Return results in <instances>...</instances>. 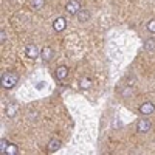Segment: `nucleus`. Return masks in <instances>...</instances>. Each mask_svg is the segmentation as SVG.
<instances>
[{"instance_id":"f8f14e48","label":"nucleus","mask_w":155,"mask_h":155,"mask_svg":"<svg viewBox=\"0 0 155 155\" xmlns=\"http://www.w3.org/2000/svg\"><path fill=\"white\" fill-rule=\"evenodd\" d=\"M16 113H17V106H16V104H9L8 109H6V115L9 116V118H12Z\"/></svg>"},{"instance_id":"dca6fc26","label":"nucleus","mask_w":155,"mask_h":155,"mask_svg":"<svg viewBox=\"0 0 155 155\" xmlns=\"http://www.w3.org/2000/svg\"><path fill=\"white\" fill-rule=\"evenodd\" d=\"M147 30H149L150 33H155V19H152V20L147 23Z\"/></svg>"},{"instance_id":"20e7f679","label":"nucleus","mask_w":155,"mask_h":155,"mask_svg":"<svg viewBox=\"0 0 155 155\" xmlns=\"http://www.w3.org/2000/svg\"><path fill=\"white\" fill-rule=\"evenodd\" d=\"M153 110H155V106L152 102H143V104L140 106V112L143 115H150V113H153Z\"/></svg>"},{"instance_id":"ddd939ff","label":"nucleus","mask_w":155,"mask_h":155,"mask_svg":"<svg viewBox=\"0 0 155 155\" xmlns=\"http://www.w3.org/2000/svg\"><path fill=\"white\" fill-rule=\"evenodd\" d=\"M5 153H6V155H16V153H17V146H16V144H8Z\"/></svg>"},{"instance_id":"f257e3e1","label":"nucleus","mask_w":155,"mask_h":155,"mask_svg":"<svg viewBox=\"0 0 155 155\" xmlns=\"http://www.w3.org/2000/svg\"><path fill=\"white\" fill-rule=\"evenodd\" d=\"M17 82V76L16 74H12V73H6L3 76V79H2V85L5 88H11V87H14Z\"/></svg>"},{"instance_id":"2eb2a0df","label":"nucleus","mask_w":155,"mask_h":155,"mask_svg":"<svg viewBox=\"0 0 155 155\" xmlns=\"http://www.w3.org/2000/svg\"><path fill=\"white\" fill-rule=\"evenodd\" d=\"M144 48H146L147 51H152V50H155V41H153V39H147V41H146V44H144Z\"/></svg>"},{"instance_id":"6e6552de","label":"nucleus","mask_w":155,"mask_h":155,"mask_svg":"<svg viewBox=\"0 0 155 155\" xmlns=\"http://www.w3.org/2000/svg\"><path fill=\"white\" fill-rule=\"evenodd\" d=\"M27 56H28L30 59H36V58L39 56V50H37L34 45H28V47H27Z\"/></svg>"},{"instance_id":"a211bd4d","label":"nucleus","mask_w":155,"mask_h":155,"mask_svg":"<svg viewBox=\"0 0 155 155\" xmlns=\"http://www.w3.org/2000/svg\"><path fill=\"white\" fill-rule=\"evenodd\" d=\"M0 37H2V42H3L5 39H6V36H5V33H3V31H2V34H0Z\"/></svg>"},{"instance_id":"f03ea898","label":"nucleus","mask_w":155,"mask_h":155,"mask_svg":"<svg viewBox=\"0 0 155 155\" xmlns=\"http://www.w3.org/2000/svg\"><path fill=\"white\" fill-rule=\"evenodd\" d=\"M65 11L68 14H78L81 11V3L78 0H70V2L65 5Z\"/></svg>"},{"instance_id":"4468645a","label":"nucleus","mask_w":155,"mask_h":155,"mask_svg":"<svg viewBox=\"0 0 155 155\" xmlns=\"http://www.w3.org/2000/svg\"><path fill=\"white\" fill-rule=\"evenodd\" d=\"M44 2H45V0H31L30 5H31L33 9H39V8L44 6Z\"/></svg>"},{"instance_id":"9b49d317","label":"nucleus","mask_w":155,"mask_h":155,"mask_svg":"<svg viewBox=\"0 0 155 155\" xmlns=\"http://www.w3.org/2000/svg\"><path fill=\"white\" fill-rule=\"evenodd\" d=\"M41 56L44 58V61H50V59H51V56H53V51H51V48L45 47V48L42 50V53H41Z\"/></svg>"},{"instance_id":"7ed1b4c3","label":"nucleus","mask_w":155,"mask_h":155,"mask_svg":"<svg viewBox=\"0 0 155 155\" xmlns=\"http://www.w3.org/2000/svg\"><path fill=\"white\" fill-rule=\"evenodd\" d=\"M65 27H67V20L64 19V17H58V19L54 20V23H53V28H54L58 33L64 31V30H65Z\"/></svg>"},{"instance_id":"39448f33","label":"nucleus","mask_w":155,"mask_h":155,"mask_svg":"<svg viewBox=\"0 0 155 155\" xmlns=\"http://www.w3.org/2000/svg\"><path fill=\"white\" fill-rule=\"evenodd\" d=\"M137 129H138V132H141V134L147 132L149 129H150V121H149V120H140Z\"/></svg>"},{"instance_id":"1a4fd4ad","label":"nucleus","mask_w":155,"mask_h":155,"mask_svg":"<svg viewBox=\"0 0 155 155\" xmlns=\"http://www.w3.org/2000/svg\"><path fill=\"white\" fill-rule=\"evenodd\" d=\"M79 87H81L82 90H88L90 87H92V81H90V78L82 76V78H81V81H79Z\"/></svg>"},{"instance_id":"9d476101","label":"nucleus","mask_w":155,"mask_h":155,"mask_svg":"<svg viewBox=\"0 0 155 155\" xmlns=\"http://www.w3.org/2000/svg\"><path fill=\"white\" fill-rule=\"evenodd\" d=\"M78 19H79V22H87L90 19V12L87 9H81L78 12Z\"/></svg>"},{"instance_id":"0eeeda50","label":"nucleus","mask_w":155,"mask_h":155,"mask_svg":"<svg viewBox=\"0 0 155 155\" xmlns=\"http://www.w3.org/2000/svg\"><path fill=\"white\" fill-rule=\"evenodd\" d=\"M48 150L50 152H56V150H59L61 149V140H58V138H53V140H51L50 141V143H48Z\"/></svg>"},{"instance_id":"423d86ee","label":"nucleus","mask_w":155,"mask_h":155,"mask_svg":"<svg viewBox=\"0 0 155 155\" xmlns=\"http://www.w3.org/2000/svg\"><path fill=\"white\" fill-rule=\"evenodd\" d=\"M67 76H68V68H67L65 65L58 67V70H56V78H58L59 81H64Z\"/></svg>"},{"instance_id":"f3484780","label":"nucleus","mask_w":155,"mask_h":155,"mask_svg":"<svg viewBox=\"0 0 155 155\" xmlns=\"http://www.w3.org/2000/svg\"><path fill=\"white\" fill-rule=\"evenodd\" d=\"M6 146H8V143H6L5 140H2V141H0V150H2V153L6 150Z\"/></svg>"}]
</instances>
